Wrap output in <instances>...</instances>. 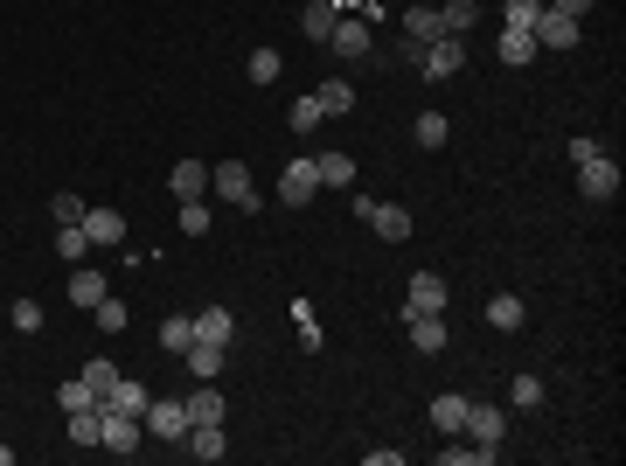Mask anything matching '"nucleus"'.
<instances>
[{
	"label": "nucleus",
	"instance_id": "29",
	"mask_svg": "<svg viewBox=\"0 0 626 466\" xmlns=\"http://www.w3.org/2000/svg\"><path fill=\"white\" fill-rule=\"evenodd\" d=\"M446 133H453V126H446V112H418V126H411V140H418V147H446Z\"/></svg>",
	"mask_w": 626,
	"mask_h": 466
},
{
	"label": "nucleus",
	"instance_id": "25",
	"mask_svg": "<svg viewBox=\"0 0 626 466\" xmlns=\"http://www.w3.org/2000/svg\"><path fill=\"white\" fill-rule=\"evenodd\" d=\"M432 425H439V432L453 439V432L467 425V397H453V390H446V397H432Z\"/></svg>",
	"mask_w": 626,
	"mask_h": 466
},
{
	"label": "nucleus",
	"instance_id": "9",
	"mask_svg": "<svg viewBox=\"0 0 626 466\" xmlns=\"http://www.w3.org/2000/svg\"><path fill=\"white\" fill-rule=\"evenodd\" d=\"M404 327H411V348L418 355H439L446 348V313H404Z\"/></svg>",
	"mask_w": 626,
	"mask_h": 466
},
{
	"label": "nucleus",
	"instance_id": "21",
	"mask_svg": "<svg viewBox=\"0 0 626 466\" xmlns=\"http://www.w3.org/2000/svg\"><path fill=\"white\" fill-rule=\"evenodd\" d=\"M313 167H320V188H341V195L355 188V160L348 154H313Z\"/></svg>",
	"mask_w": 626,
	"mask_h": 466
},
{
	"label": "nucleus",
	"instance_id": "32",
	"mask_svg": "<svg viewBox=\"0 0 626 466\" xmlns=\"http://www.w3.org/2000/svg\"><path fill=\"white\" fill-rule=\"evenodd\" d=\"M501 453H487V446H439V466H494Z\"/></svg>",
	"mask_w": 626,
	"mask_h": 466
},
{
	"label": "nucleus",
	"instance_id": "31",
	"mask_svg": "<svg viewBox=\"0 0 626 466\" xmlns=\"http://www.w3.org/2000/svg\"><path fill=\"white\" fill-rule=\"evenodd\" d=\"M84 251H91V237H84V223H56V258H70V265H77Z\"/></svg>",
	"mask_w": 626,
	"mask_h": 466
},
{
	"label": "nucleus",
	"instance_id": "24",
	"mask_svg": "<svg viewBox=\"0 0 626 466\" xmlns=\"http://www.w3.org/2000/svg\"><path fill=\"white\" fill-rule=\"evenodd\" d=\"M188 341H195V313H167L160 320V348L167 355H188Z\"/></svg>",
	"mask_w": 626,
	"mask_h": 466
},
{
	"label": "nucleus",
	"instance_id": "42",
	"mask_svg": "<svg viewBox=\"0 0 626 466\" xmlns=\"http://www.w3.org/2000/svg\"><path fill=\"white\" fill-rule=\"evenodd\" d=\"M501 14H508V28H536L543 21V0H508Z\"/></svg>",
	"mask_w": 626,
	"mask_h": 466
},
{
	"label": "nucleus",
	"instance_id": "44",
	"mask_svg": "<svg viewBox=\"0 0 626 466\" xmlns=\"http://www.w3.org/2000/svg\"><path fill=\"white\" fill-rule=\"evenodd\" d=\"M599 154H606V147H599L592 133H578V140H571V160H578V167H585V160H599Z\"/></svg>",
	"mask_w": 626,
	"mask_h": 466
},
{
	"label": "nucleus",
	"instance_id": "36",
	"mask_svg": "<svg viewBox=\"0 0 626 466\" xmlns=\"http://www.w3.org/2000/svg\"><path fill=\"white\" fill-rule=\"evenodd\" d=\"M508 397H515V411H536V404H543V376H515Z\"/></svg>",
	"mask_w": 626,
	"mask_h": 466
},
{
	"label": "nucleus",
	"instance_id": "38",
	"mask_svg": "<svg viewBox=\"0 0 626 466\" xmlns=\"http://www.w3.org/2000/svg\"><path fill=\"white\" fill-rule=\"evenodd\" d=\"M320 119H327V112H320V98H300V105L286 112V126H293V133H313Z\"/></svg>",
	"mask_w": 626,
	"mask_h": 466
},
{
	"label": "nucleus",
	"instance_id": "4",
	"mask_svg": "<svg viewBox=\"0 0 626 466\" xmlns=\"http://www.w3.org/2000/svg\"><path fill=\"white\" fill-rule=\"evenodd\" d=\"M140 425H147L154 439H174V446H181V432H188V404H181V397H154V404L140 411Z\"/></svg>",
	"mask_w": 626,
	"mask_h": 466
},
{
	"label": "nucleus",
	"instance_id": "39",
	"mask_svg": "<svg viewBox=\"0 0 626 466\" xmlns=\"http://www.w3.org/2000/svg\"><path fill=\"white\" fill-rule=\"evenodd\" d=\"M91 320H98V334H119V327H126V307H119V300L105 293V300L91 307Z\"/></svg>",
	"mask_w": 626,
	"mask_h": 466
},
{
	"label": "nucleus",
	"instance_id": "17",
	"mask_svg": "<svg viewBox=\"0 0 626 466\" xmlns=\"http://www.w3.org/2000/svg\"><path fill=\"white\" fill-rule=\"evenodd\" d=\"M105 404H112V411H126V418H140V411L154 404V390H147V383H133V376H119V383L105 390Z\"/></svg>",
	"mask_w": 626,
	"mask_h": 466
},
{
	"label": "nucleus",
	"instance_id": "19",
	"mask_svg": "<svg viewBox=\"0 0 626 466\" xmlns=\"http://www.w3.org/2000/svg\"><path fill=\"white\" fill-rule=\"evenodd\" d=\"M230 334H237L230 307H202V313H195V341H216V348H230Z\"/></svg>",
	"mask_w": 626,
	"mask_h": 466
},
{
	"label": "nucleus",
	"instance_id": "37",
	"mask_svg": "<svg viewBox=\"0 0 626 466\" xmlns=\"http://www.w3.org/2000/svg\"><path fill=\"white\" fill-rule=\"evenodd\" d=\"M293 327H300V348L313 355V348H320V320H313V307H307V300H293Z\"/></svg>",
	"mask_w": 626,
	"mask_h": 466
},
{
	"label": "nucleus",
	"instance_id": "7",
	"mask_svg": "<svg viewBox=\"0 0 626 466\" xmlns=\"http://www.w3.org/2000/svg\"><path fill=\"white\" fill-rule=\"evenodd\" d=\"M460 432H467L473 446H487V453H501V432H508V418H501L494 404H467V425H460Z\"/></svg>",
	"mask_w": 626,
	"mask_h": 466
},
{
	"label": "nucleus",
	"instance_id": "22",
	"mask_svg": "<svg viewBox=\"0 0 626 466\" xmlns=\"http://www.w3.org/2000/svg\"><path fill=\"white\" fill-rule=\"evenodd\" d=\"M334 21H341V7H334V0H307V14H300L307 42H327V35H334Z\"/></svg>",
	"mask_w": 626,
	"mask_h": 466
},
{
	"label": "nucleus",
	"instance_id": "43",
	"mask_svg": "<svg viewBox=\"0 0 626 466\" xmlns=\"http://www.w3.org/2000/svg\"><path fill=\"white\" fill-rule=\"evenodd\" d=\"M7 320H14L21 334H35V327H42V307H35V300H14V307H7Z\"/></svg>",
	"mask_w": 626,
	"mask_h": 466
},
{
	"label": "nucleus",
	"instance_id": "30",
	"mask_svg": "<svg viewBox=\"0 0 626 466\" xmlns=\"http://www.w3.org/2000/svg\"><path fill=\"white\" fill-rule=\"evenodd\" d=\"M209 223H216V209H209V195H195V202H181V230H188V237H209Z\"/></svg>",
	"mask_w": 626,
	"mask_h": 466
},
{
	"label": "nucleus",
	"instance_id": "3",
	"mask_svg": "<svg viewBox=\"0 0 626 466\" xmlns=\"http://www.w3.org/2000/svg\"><path fill=\"white\" fill-rule=\"evenodd\" d=\"M418 70H425V77H439V84H446V77H460V70H467V35H439V42L418 56Z\"/></svg>",
	"mask_w": 626,
	"mask_h": 466
},
{
	"label": "nucleus",
	"instance_id": "28",
	"mask_svg": "<svg viewBox=\"0 0 626 466\" xmlns=\"http://www.w3.org/2000/svg\"><path fill=\"white\" fill-rule=\"evenodd\" d=\"M439 21H446V35H467L473 21H480V0H446V7H439Z\"/></svg>",
	"mask_w": 626,
	"mask_h": 466
},
{
	"label": "nucleus",
	"instance_id": "40",
	"mask_svg": "<svg viewBox=\"0 0 626 466\" xmlns=\"http://www.w3.org/2000/svg\"><path fill=\"white\" fill-rule=\"evenodd\" d=\"M49 216H56V223H84V195H70V188H56V202H49Z\"/></svg>",
	"mask_w": 626,
	"mask_h": 466
},
{
	"label": "nucleus",
	"instance_id": "8",
	"mask_svg": "<svg viewBox=\"0 0 626 466\" xmlns=\"http://www.w3.org/2000/svg\"><path fill=\"white\" fill-rule=\"evenodd\" d=\"M369 230H376L383 244H404V237H411V209H397V202H369Z\"/></svg>",
	"mask_w": 626,
	"mask_h": 466
},
{
	"label": "nucleus",
	"instance_id": "10",
	"mask_svg": "<svg viewBox=\"0 0 626 466\" xmlns=\"http://www.w3.org/2000/svg\"><path fill=\"white\" fill-rule=\"evenodd\" d=\"M404 313H446V279H439V272H418V279H411Z\"/></svg>",
	"mask_w": 626,
	"mask_h": 466
},
{
	"label": "nucleus",
	"instance_id": "12",
	"mask_svg": "<svg viewBox=\"0 0 626 466\" xmlns=\"http://www.w3.org/2000/svg\"><path fill=\"white\" fill-rule=\"evenodd\" d=\"M327 42H334V56H369V21L362 14H341Z\"/></svg>",
	"mask_w": 626,
	"mask_h": 466
},
{
	"label": "nucleus",
	"instance_id": "33",
	"mask_svg": "<svg viewBox=\"0 0 626 466\" xmlns=\"http://www.w3.org/2000/svg\"><path fill=\"white\" fill-rule=\"evenodd\" d=\"M244 77H251V84H279V49H251Z\"/></svg>",
	"mask_w": 626,
	"mask_h": 466
},
{
	"label": "nucleus",
	"instance_id": "23",
	"mask_svg": "<svg viewBox=\"0 0 626 466\" xmlns=\"http://www.w3.org/2000/svg\"><path fill=\"white\" fill-rule=\"evenodd\" d=\"M501 63H508V70L536 63V35H529V28H501Z\"/></svg>",
	"mask_w": 626,
	"mask_h": 466
},
{
	"label": "nucleus",
	"instance_id": "5",
	"mask_svg": "<svg viewBox=\"0 0 626 466\" xmlns=\"http://www.w3.org/2000/svg\"><path fill=\"white\" fill-rule=\"evenodd\" d=\"M529 35H536V49H550V56H564V49H578V35H585V28H578L571 14H557V7H543V21H536Z\"/></svg>",
	"mask_w": 626,
	"mask_h": 466
},
{
	"label": "nucleus",
	"instance_id": "35",
	"mask_svg": "<svg viewBox=\"0 0 626 466\" xmlns=\"http://www.w3.org/2000/svg\"><path fill=\"white\" fill-rule=\"evenodd\" d=\"M84 383H91V390L105 397V390L119 383V369H112V355H91V362H84Z\"/></svg>",
	"mask_w": 626,
	"mask_h": 466
},
{
	"label": "nucleus",
	"instance_id": "26",
	"mask_svg": "<svg viewBox=\"0 0 626 466\" xmlns=\"http://www.w3.org/2000/svg\"><path fill=\"white\" fill-rule=\"evenodd\" d=\"M98 300H105V272H70V307H98Z\"/></svg>",
	"mask_w": 626,
	"mask_h": 466
},
{
	"label": "nucleus",
	"instance_id": "45",
	"mask_svg": "<svg viewBox=\"0 0 626 466\" xmlns=\"http://www.w3.org/2000/svg\"><path fill=\"white\" fill-rule=\"evenodd\" d=\"M543 7H557V14H571V21H585V7H592V0H543Z\"/></svg>",
	"mask_w": 626,
	"mask_h": 466
},
{
	"label": "nucleus",
	"instance_id": "2",
	"mask_svg": "<svg viewBox=\"0 0 626 466\" xmlns=\"http://www.w3.org/2000/svg\"><path fill=\"white\" fill-rule=\"evenodd\" d=\"M313 195H320V167H313V160H286V167H279V202H286V209H307Z\"/></svg>",
	"mask_w": 626,
	"mask_h": 466
},
{
	"label": "nucleus",
	"instance_id": "34",
	"mask_svg": "<svg viewBox=\"0 0 626 466\" xmlns=\"http://www.w3.org/2000/svg\"><path fill=\"white\" fill-rule=\"evenodd\" d=\"M56 404H63V418H70V411H91V404H98V390L77 376V383H63V390H56Z\"/></svg>",
	"mask_w": 626,
	"mask_h": 466
},
{
	"label": "nucleus",
	"instance_id": "27",
	"mask_svg": "<svg viewBox=\"0 0 626 466\" xmlns=\"http://www.w3.org/2000/svg\"><path fill=\"white\" fill-rule=\"evenodd\" d=\"M313 98H320V112H334V119H341V112H355V84H341V77H327Z\"/></svg>",
	"mask_w": 626,
	"mask_h": 466
},
{
	"label": "nucleus",
	"instance_id": "15",
	"mask_svg": "<svg viewBox=\"0 0 626 466\" xmlns=\"http://www.w3.org/2000/svg\"><path fill=\"white\" fill-rule=\"evenodd\" d=\"M84 237H91V244H105V251H112V244H119V237H126V216H119V209H84Z\"/></svg>",
	"mask_w": 626,
	"mask_h": 466
},
{
	"label": "nucleus",
	"instance_id": "6",
	"mask_svg": "<svg viewBox=\"0 0 626 466\" xmlns=\"http://www.w3.org/2000/svg\"><path fill=\"white\" fill-rule=\"evenodd\" d=\"M578 195H585V202H613V195H620V167H613V154H599V160L578 167Z\"/></svg>",
	"mask_w": 626,
	"mask_h": 466
},
{
	"label": "nucleus",
	"instance_id": "13",
	"mask_svg": "<svg viewBox=\"0 0 626 466\" xmlns=\"http://www.w3.org/2000/svg\"><path fill=\"white\" fill-rule=\"evenodd\" d=\"M167 188H174V202H195V195H209V160H181V167L167 174Z\"/></svg>",
	"mask_w": 626,
	"mask_h": 466
},
{
	"label": "nucleus",
	"instance_id": "14",
	"mask_svg": "<svg viewBox=\"0 0 626 466\" xmlns=\"http://www.w3.org/2000/svg\"><path fill=\"white\" fill-rule=\"evenodd\" d=\"M487 327H501V334H522V327H529V307H522L515 293H494V300H487Z\"/></svg>",
	"mask_w": 626,
	"mask_h": 466
},
{
	"label": "nucleus",
	"instance_id": "16",
	"mask_svg": "<svg viewBox=\"0 0 626 466\" xmlns=\"http://www.w3.org/2000/svg\"><path fill=\"white\" fill-rule=\"evenodd\" d=\"M181 362H188V376H195V383H216V376H223V348H216V341H188V355H181Z\"/></svg>",
	"mask_w": 626,
	"mask_h": 466
},
{
	"label": "nucleus",
	"instance_id": "18",
	"mask_svg": "<svg viewBox=\"0 0 626 466\" xmlns=\"http://www.w3.org/2000/svg\"><path fill=\"white\" fill-rule=\"evenodd\" d=\"M181 404H188V425H223V390H209V383H195V390H188Z\"/></svg>",
	"mask_w": 626,
	"mask_h": 466
},
{
	"label": "nucleus",
	"instance_id": "20",
	"mask_svg": "<svg viewBox=\"0 0 626 466\" xmlns=\"http://www.w3.org/2000/svg\"><path fill=\"white\" fill-rule=\"evenodd\" d=\"M181 446H188L195 460H223V453H230V446H223V425H188Z\"/></svg>",
	"mask_w": 626,
	"mask_h": 466
},
{
	"label": "nucleus",
	"instance_id": "41",
	"mask_svg": "<svg viewBox=\"0 0 626 466\" xmlns=\"http://www.w3.org/2000/svg\"><path fill=\"white\" fill-rule=\"evenodd\" d=\"M70 439L77 446H98V404L91 411H70Z\"/></svg>",
	"mask_w": 626,
	"mask_h": 466
},
{
	"label": "nucleus",
	"instance_id": "11",
	"mask_svg": "<svg viewBox=\"0 0 626 466\" xmlns=\"http://www.w3.org/2000/svg\"><path fill=\"white\" fill-rule=\"evenodd\" d=\"M439 35H446L439 7H411V14H404V42H411V49H432Z\"/></svg>",
	"mask_w": 626,
	"mask_h": 466
},
{
	"label": "nucleus",
	"instance_id": "1",
	"mask_svg": "<svg viewBox=\"0 0 626 466\" xmlns=\"http://www.w3.org/2000/svg\"><path fill=\"white\" fill-rule=\"evenodd\" d=\"M209 195H216V202H230V209H258V202H265L244 160H223V167H209Z\"/></svg>",
	"mask_w": 626,
	"mask_h": 466
},
{
	"label": "nucleus",
	"instance_id": "46",
	"mask_svg": "<svg viewBox=\"0 0 626 466\" xmlns=\"http://www.w3.org/2000/svg\"><path fill=\"white\" fill-rule=\"evenodd\" d=\"M0 466H7V446H0Z\"/></svg>",
	"mask_w": 626,
	"mask_h": 466
}]
</instances>
